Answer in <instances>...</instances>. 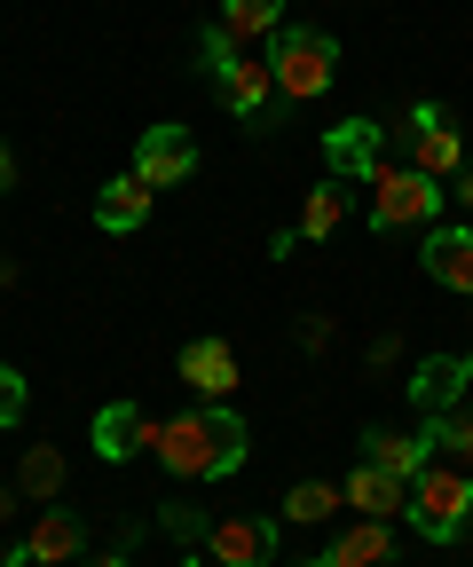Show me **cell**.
Segmentation results:
<instances>
[{"instance_id":"d6986e66","label":"cell","mask_w":473,"mask_h":567,"mask_svg":"<svg viewBox=\"0 0 473 567\" xmlns=\"http://www.w3.org/2000/svg\"><path fill=\"white\" fill-rule=\"evenodd\" d=\"M426 434H434V450H442L450 465H465V473H473V394H465L457 410H442V417H426Z\"/></svg>"},{"instance_id":"7c38bea8","label":"cell","mask_w":473,"mask_h":567,"mask_svg":"<svg viewBox=\"0 0 473 567\" xmlns=\"http://www.w3.org/2000/svg\"><path fill=\"white\" fill-rule=\"evenodd\" d=\"M182 386L206 394V402L237 394V354H229V339H189V347H182Z\"/></svg>"},{"instance_id":"5bb4252c","label":"cell","mask_w":473,"mask_h":567,"mask_svg":"<svg viewBox=\"0 0 473 567\" xmlns=\"http://www.w3.org/2000/svg\"><path fill=\"white\" fill-rule=\"evenodd\" d=\"M387 551H394V520H356L348 536H331L308 567H379Z\"/></svg>"},{"instance_id":"f1b7e54d","label":"cell","mask_w":473,"mask_h":567,"mask_svg":"<svg viewBox=\"0 0 473 567\" xmlns=\"http://www.w3.org/2000/svg\"><path fill=\"white\" fill-rule=\"evenodd\" d=\"M465 394H473V347H465Z\"/></svg>"},{"instance_id":"7a4b0ae2","label":"cell","mask_w":473,"mask_h":567,"mask_svg":"<svg viewBox=\"0 0 473 567\" xmlns=\"http://www.w3.org/2000/svg\"><path fill=\"white\" fill-rule=\"evenodd\" d=\"M402 520H411L426 544L465 536V520H473V473H465V465H450V457H434V465L411 481V505H402Z\"/></svg>"},{"instance_id":"e0dca14e","label":"cell","mask_w":473,"mask_h":567,"mask_svg":"<svg viewBox=\"0 0 473 567\" xmlns=\"http://www.w3.org/2000/svg\"><path fill=\"white\" fill-rule=\"evenodd\" d=\"M411 402H419L426 417L457 410V402H465V354H434V363H419V379H411Z\"/></svg>"},{"instance_id":"603a6c76","label":"cell","mask_w":473,"mask_h":567,"mask_svg":"<svg viewBox=\"0 0 473 567\" xmlns=\"http://www.w3.org/2000/svg\"><path fill=\"white\" fill-rule=\"evenodd\" d=\"M17 488H24V496H55V488H63V457H55V450H32L24 473H17Z\"/></svg>"},{"instance_id":"ba28073f","label":"cell","mask_w":473,"mask_h":567,"mask_svg":"<svg viewBox=\"0 0 473 567\" xmlns=\"http://www.w3.org/2000/svg\"><path fill=\"white\" fill-rule=\"evenodd\" d=\"M143 450H158V417H143L134 402H103L95 410V457H143Z\"/></svg>"},{"instance_id":"52a82bcc","label":"cell","mask_w":473,"mask_h":567,"mask_svg":"<svg viewBox=\"0 0 473 567\" xmlns=\"http://www.w3.org/2000/svg\"><path fill=\"white\" fill-rule=\"evenodd\" d=\"M189 166H197V142H189V126H143V142H134V174H143L151 189L189 182Z\"/></svg>"},{"instance_id":"6da1fadb","label":"cell","mask_w":473,"mask_h":567,"mask_svg":"<svg viewBox=\"0 0 473 567\" xmlns=\"http://www.w3.org/2000/svg\"><path fill=\"white\" fill-rule=\"evenodd\" d=\"M245 417L237 410H182V417H166L158 425V465L166 473H182V481H229L237 465H245Z\"/></svg>"},{"instance_id":"484cf974","label":"cell","mask_w":473,"mask_h":567,"mask_svg":"<svg viewBox=\"0 0 473 567\" xmlns=\"http://www.w3.org/2000/svg\"><path fill=\"white\" fill-rule=\"evenodd\" d=\"M80 567H134V559H126V544H111V551H95V559H80Z\"/></svg>"},{"instance_id":"30bf717a","label":"cell","mask_w":473,"mask_h":567,"mask_svg":"<svg viewBox=\"0 0 473 567\" xmlns=\"http://www.w3.org/2000/svg\"><path fill=\"white\" fill-rule=\"evenodd\" d=\"M426 276H434V284H450L457 300H473V229H465V221L426 229Z\"/></svg>"},{"instance_id":"83f0119b","label":"cell","mask_w":473,"mask_h":567,"mask_svg":"<svg viewBox=\"0 0 473 567\" xmlns=\"http://www.w3.org/2000/svg\"><path fill=\"white\" fill-rule=\"evenodd\" d=\"M457 197H465V205H473V174H457Z\"/></svg>"},{"instance_id":"ffe728a7","label":"cell","mask_w":473,"mask_h":567,"mask_svg":"<svg viewBox=\"0 0 473 567\" xmlns=\"http://www.w3.org/2000/svg\"><path fill=\"white\" fill-rule=\"evenodd\" d=\"M277 17H285V0H222V32L245 48V40H260V32H277Z\"/></svg>"},{"instance_id":"cb8c5ba5","label":"cell","mask_w":473,"mask_h":567,"mask_svg":"<svg viewBox=\"0 0 473 567\" xmlns=\"http://www.w3.org/2000/svg\"><path fill=\"white\" fill-rule=\"evenodd\" d=\"M24 402H32V386H24V371H17V363H0V434H9V425L24 417Z\"/></svg>"},{"instance_id":"4fadbf2b","label":"cell","mask_w":473,"mask_h":567,"mask_svg":"<svg viewBox=\"0 0 473 567\" xmlns=\"http://www.w3.org/2000/svg\"><path fill=\"white\" fill-rule=\"evenodd\" d=\"M151 182L143 174H119V182H103V197H95V229H111V237H126V229H143L151 221Z\"/></svg>"},{"instance_id":"9a60e30c","label":"cell","mask_w":473,"mask_h":567,"mask_svg":"<svg viewBox=\"0 0 473 567\" xmlns=\"http://www.w3.org/2000/svg\"><path fill=\"white\" fill-rule=\"evenodd\" d=\"M363 457L387 465V473H402V481H419V473L434 465V434H426V425H419V434H394V425H379V434L363 442Z\"/></svg>"},{"instance_id":"4316f807","label":"cell","mask_w":473,"mask_h":567,"mask_svg":"<svg viewBox=\"0 0 473 567\" xmlns=\"http://www.w3.org/2000/svg\"><path fill=\"white\" fill-rule=\"evenodd\" d=\"M17 189V158H9V142H0V197Z\"/></svg>"},{"instance_id":"8992f818","label":"cell","mask_w":473,"mask_h":567,"mask_svg":"<svg viewBox=\"0 0 473 567\" xmlns=\"http://www.w3.org/2000/svg\"><path fill=\"white\" fill-rule=\"evenodd\" d=\"M402 151H411V166H419L426 182L465 174V142H457V126L442 118V103H411V118H402Z\"/></svg>"},{"instance_id":"7402d4cb","label":"cell","mask_w":473,"mask_h":567,"mask_svg":"<svg viewBox=\"0 0 473 567\" xmlns=\"http://www.w3.org/2000/svg\"><path fill=\"white\" fill-rule=\"evenodd\" d=\"M340 221H348L340 189H331V182H323V189H308V205H300V245H323V237L340 229Z\"/></svg>"},{"instance_id":"9c48e42d","label":"cell","mask_w":473,"mask_h":567,"mask_svg":"<svg viewBox=\"0 0 473 567\" xmlns=\"http://www.w3.org/2000/svg\"><path fill=\"white\" fill-rule=\"evenodd\" d=\"M340 488H348V505H356L363 520H402V505H411V481L387 473V465H371V457H363Z\"/></svg>"},{"instance_id":"277c9868","label":"cell","mask_w":473,"mask_h":567,"mask_svg":"<svg viewBox=\"0 0 473 567\" xmlns=\"http://www.w3.org/2000/svg\"><path fill=\"white\" fill-rule=\"evenodd\" d=\"M268 71H277V95H285V103H308V95L331 87V71H340V48H331V32L292 24V32L268 40Z\"/></svg>"},{"instance_id":"f546056e","label":"cell","mask_w":473,"mask_h":567,"mask_svg":"<svg viewBox=\"0 0 473 567\" xmlns=\"http://www.w3.org/2000/svg\"><path fill=\"white\" fill-rule=\"evenodd\" d=\"M182 567H214V559H182Z\"/></svg>"},{"instance_id":"ac0fdd59","label":"cell","mask_w":473,"mask_h":567,"mask_svg":"<svg viewBox=\"0 0 473 567\" xmlns=\"http://www.w3.org/2000/svg\"><path fill=\"white\" fill-rule=\"evenodd\" d=\"M24 559L32 567H55V559H80V513H48L32 536H24Z\"/></svg>"},{"instance_id":"5b68a950","label":"cell","mask_w":473,"mask_h":567,"mask_svg":"<svg viewBox=\"0 0 473 567\" xmlns=\"http://www.w3.org/2000/svg\"><path fill=\"white\" fill-rule=\"evenodd\" d=\"M442 213V182H426L419 166H379L371 174V221L379 229H419Z\"/></svg>"},{"instance_id":"8fae6325","label":"cell","mask_w":473,"mask_h":567,"mask_svg":"<svg viewBox=\"0 0 473 567\" xmlns=\"http://www.w3.org/2000/svg\"><path fill=\"white\" fill-rule=\"evenodd\" d=\"M387 134H379V118H348V126H331V142H323V158H331V174H356V182H371L387 158Z\"/></svg>"},{"instance_id":"2e32d148","label":"cell","mask_w":473,"mask_h":567,"mask_svg":"<svg viewBox=\"0 0 473 567\" xmlns=\"http://www.w3.org/2000/svg\"><path fill=\"white\" fill-rule=\"evenodd\" d=\"M268 536L260 520H214V536H206V559L214 567H268Z\"/></svg>"},{"instance_id":"d4e9b609","label":"cell","mask_w":473,"mask_h":567,"mask_svg":"<svg viewBox=\"0 0 473 567\" xmlns=\"http://www.w3.org/2000/svg\"><path fill=\"white\" fill-rule=\"evenodd\" d=\"M166 528H182V536H214L206 520H197V513H182V505H166Z\"/></svg>"},{"instance_id":"44dd1931","label":"cell","mask_w":473,"mask_h":567,"mask_svg":"<svg viewBox=\"0 0 473 567\" xmlns=\"http://www.w3.org/2000/svg\"><path fill=\"white\" fill-rule=\"evenodd\" d=\"M340 505H348V488H331V481H300V488L285 496V520H292V528H316V520H331Z\"/></svg>"},{"instance_id":"3957f363","label":"cell","mask_w":473,"mask_h":567,"mask_svg":"<svg viewBox=\"0 0 473 567\" xmlns=\"http://www.w3.org/2000/svg\"><path fill=\"white\" fill-rule=\"evenodd\" d=\"M197 63L214 71V87H222V103H229L237 118L285 111V95H277V71H268V55H237V40H229V32H206V48H197Z\"/></svg>"}]
</instances>
